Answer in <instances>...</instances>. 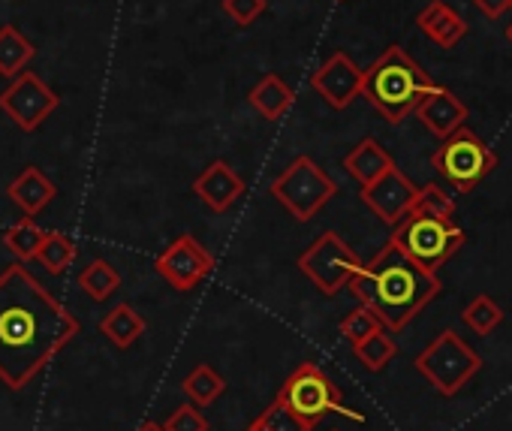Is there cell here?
<instances>
[{
  "label": "cell",
  "mask_w": 512,
  "mask_h": 431,
  "mask_svg": "<svg viewBox=\"0 0 512 431\" xmlns=\"http://www.w3.org/2000/svg\"><path fill=\"white\" fill-rule=\"evenodd\" d=\"M79 332V320L25 266L0 272V380L10 389H25Z\"/></svg>",
  "instance_id": "6da1fadb"
},
{
  "label": "cell",
  "mask_w": 512,
  "mask_h": 431,
  "mask_svg": "<svg viewBox=\"0 0 512 431\" xmlns=\"http://www.w3.org/2000/svg\"><path fill=\"white\" fill-rule=\"evenodd\" d=\"M347 287L365 308L380 317L386 332H401L425 305L440 296L437 272L416 266L392 242L374 260L362 263Z\"/></svg>",
  "instance_id": "7a4b0ae2"
},
{
  "label": "cell",
  "mask_w": 512,
  "mask_h": 431,
  "mask_svg": "<svg viewBox=\"0 0 512 431\" xmlns=\"http://www.w3.org/2000/svg\"><path fill=\"white\" fill-rule=\"evenodd\" d=\"M431 85V76L401 46H389L368 70H362V97L389 124H401L413 115Z\"/></svg>",
  "instance_id": "3957f363"
},
{
  "label": "cell",
  "mask_w": 512,
  "mask_h": 431,
  "mask_svg": "<svg viewBox=\"0 0 512 431\" xmlns=\"http://www.w3.org/2000/svg\"><path fill=\"white\" fill-rule=\"evenodd\" d=\"M389 242L395 248H401L416 266L437 272L443 263H449L461 251L467 236L455 224V218H434V214L407 211L404 218L395 224Z\"/></svg>",
  "instance_id": "277c9868"
},
{
  "label": "cell",
  "mask_w": 512,
  "mask_h": 431,
  "mask_svg": "<svg viewBox=\"0 0 512 431\" xmlns=\"http://www.w3.org/2000/svg\"><path fill=\"white\" fill-rule=\"evenodd\" d=\"M431 166L443 181H449L458 193H470L476 184H482L491 169H497V154L491 145H485L470 127H458L449 133L440 148L431 154Z\"/></svg>",
  "instance_id": "5b68a950"
},
{
  "label": "cell",
  "mask_w": 512,
  "mask_h": 431,
  "mask_svg": "<svg viewBox=\"0 0 512 431\" xmlns=\"http://www.w3.org/2000/svg\"><path fill=\"white\" fill-rule=\"evenodd\" d=\"M338 193V184L329 178V172L311 160L308 154L296 157L275 181H272V196L293 214L296 221H311L317 211L326 208V202Z\"/></svg>",
  "instance_id": "8992f818"
},
{
  "label": "cell",
  "mask_w": 512,
  "mask_h": 431,
  "mask_svg": "<svg viewBox=\"0 0 512 431\" xmlns=\"http://www.w3.org/2000/svg\"><path fill=\"white\" fill-rule=\"evenodd\" d=\"M416 371L440 392V395H455L467 380L482 368V356L467 347L452 329L437 335L419 356H416Z\"/></svg>",
  "instance_id": "52a82bcc"
},
{
  "label": "cell",
  "mask_w": 512,
  "mask_h": 431,
  "mask_svg": "<svg viewBox=\"0 0 512 431\" xmlns=\"http://www.w3.org/2000/svg\"><path fill=\"white\" fill-rule=\"evenodd\" d=\"M278 401H284L290 410L305 416L308 422H320L326 413H344L350 419H362V413H353L344 407V395L335 386V380L314 362L299 365L281 386Z\"/></svg>",
  "instance_id": "ba28073f"
},
{
  "label": "cell",
  "mask_w": 512,
  "mask_h": 431,
  "mask_svg": "<svg viewBox=\"0 0 512 431\" xmlns=\"http://www.w3.org/2000/svg\"><path fill=\"white\" fill-rule=\"evenodd\" d=\"M362 260L359 254L332 230H326L323 236H317V242H311V248L299 257V269L302 275L323 293V296H338L353 275L359 272Z\"/></svg>",
  "instance_id": "9c48e42d"
},
{
  "label": "cell",
  "mask_w": 512,
  "mask_h": 431,
  "mask_svg": "<svg viewBox=\"0 0 512 431\" xmlns=\"http://www.w3.org/2000/svg\"><path fill=\"white\" fill-rule=\"evenodd\" d=\"M61 106V97L37 76V73H19L16 82L0 94V109L10 115V121L25 130V133H34L43 127V121Z\"/></svg>",
  "instance_id": "30bf717a"
},
{
  "label": "cell",
  "mask_w": 512,
  "mask_h": 431,
  "mask_svg": "<svg viewBox=\"0 0 512 431\" xmlns=\"http://www.w3.org/2000/svg\"><path fill=\"white\" fill-rule=\"evenodd\" d=\"M154 269L172 290L190 293L211 275L214 257L202 248V242H196L190 233H184L154 260Z\"/></svg>",
  "instance_id": "8fae6325"
},
{
  "label": "cell",
  "mask_w": 512,
  "mask_h": 431,
  "mask_svg": "<svg viewBox=\"0 0 512 431\" xmlns=\"http://www.w3.org/2000/svg\"><path fill=\"white\" fill-rule=\"evenodd\" d=\"M416 190L419 187L398 166H392L377 181H371V184L362 187V202L377 214L383 224H392L395 227L404 218V214L413 208Z\"/></svg>",
  "instance_id": "7c38bea8"
},
{
  "label": "cell",
  "mask_w": 512,
  "mask_h": 431,
  "mask_svg": "<svg viewBox=\"0 0 512 431\" xmlns=\"http://www.w3.org/2000/svg\"><path fill=\"white\" fill-rule=\"evenodd\" d=\"M311 88L332 109H347L356 97H362V70L350 55L335 52L317 67V73L311 76Z\"/></svg>",
  "instance_id": "4fadbf2b"
},
{
  "label": "cell",
  "mask_w": 512,
  "mask_h": 431,
  "mask_svg": "<svg viewBox=\"0 0 512 431\" xmlns=\"http://www.w3.org/2000/svg\"><path fill=\"white\" fill-rule=\"evenodd\" d=\"M193 193L217 214L229 211L235 205V199L244 193V178L226 163V160H214L208 163L196 181H193Z\"/></svg>",
  "instance_id": "5bb4252c"
},
{
  "label": "cell",
  "mask_w": 512,
  "mask_h": 431,
  "mask_svg": "<svg viewBox=\"0 0 512 431\" xmlns=\"http://www.w3.org/2000/svg\"><path fill=\"white\" fill-rule=\"evenodd\" d=\"M437 139H446L449 133H455L464 121H467V106L443 85H431L428 94L419 100L416 112H413Z\"/></svg>",
  "instance_id": "9a60e30c"
},
{
  "label": "cell",
  "mask_w": 512,
  "mask_h": 431,
  "mask_svg": "<svg viewBox=\"0 0 512 431\" xmlns=\"http://www.w3.org/2000/svg\"><path fill=\"white\" fill-rule=\"evenodd\" d=\"M416 25L440 49H452L467 37V22L458 16V10L443 4V0H431V4L416 16Z\"/></svg>",
  "instance_id": "2e32d148"
},
{
  "label": "cell",
  "mask_w": 512,
  "mask_h": 431,
  "mask_svg": "<svg viewBox=\"0 0 512 431\" xmlns=\"http://www.w3.org/2000/svg\"><path fill=\"white\" fill-rule=\"evenodd\" d=\"M7 193L28 214V218H34V214H40L58 196V187L52 178H46V172L40 166H28L10 181Z\"/></svg>",
  "instance_id": "e0dca14e"
},
{
  "label": "cell",
  "mask_w": 512,
  "mask_h": 431,
  "mask_svg": "<svg viewBox=\"0 0 512 431\" xmlns=\"http://www.w3.org/2000/svg\"><path fill=\"white\" fill-rule=\"evenodd\" d=\"M395 166V160H392V154L377 142V139H362L347 157H344V169H347V175L350 178H356L359 181V187H365V184H371V181H377L383 172H389Z\"/></svg>",
  "instance_id": "ac0fdd59"
},
{
  "label": "cell",
  "mask_w": 512,
  "mask_h": 431,
  "mask_svg": "<svg viewBox=\"0 0 512 431\" xmlns=\"http://www.w3.org/2000/svg\"><path fill=\"white\" fill-rule=\"evenodd\" d=\"M247 100H250V106L260 112L263 118L275 121V118H281L293 106L296 94H293V88L278 73H269V76H263L260 82L253 85V91L247 94Z\"/></svg>",
  "instance_id": "d6986e66"
},
{
  "label": "cell",
  "mask_w": 512,
  "mask_h": 431,
  "mask_svg": "<svg viewBox=\"0 0 512 431\" xmlns=\"http://www.w3.org/2000/svg\"><path fill=\"white\" fill-rule=\"evenodd\" d=\"M100 332H103L115 347L127 350V347H133V344L145 335V320H142V314H139L133 305L121 302V305H115V308L100 320Z\"/></svg>",
  "instance_id": "ffe728a7"
},
{
  "label": "cell",
  "mask_w": 512,
  "mask_h": 431,
  "mask_svg": "<svg viewBox=\"0 0 512 431\" xmlns=\"http://www.w3.org/2000/svg\"><path fill=\"white\" fill-rule=\"evenodd\" d=\"M37 58L34 43L13 25L0 28V76H19Z\"/></svg>",
  "instance_id": "44dd1931"
},
{
  "label": "cell",
  "mask_w": 512,
  "mask_h": 431,
  "mask_svg": "<svg viewBox=\"0 0 512 431\" xmlns=\"http://www.w3.org/2000/svg\"><path fill=\"white\" fill-rule=\"evenodd\" d=\"M181 392L187 395L190 404L208 407V404H214V401L226 392V380H223L211 365L199 362V365L181 380Z\"/></svg>",
  "instance_id": "7402d4cb"
},
{
  "label": "cell",
  "mask_w": 512,
  "mask_h": 431,
  "mask_svg": "<svg viewBox=\"0 0 512 431\" xmlns=\"http://www.w3.org/2000/svg\"><path fill=\"white\" fill-rule=\"evenodd\" d=\"M43 239H46V230H43L34 218H28V214H25V218H22L19 224H13V227L4 233V245L13 251V257H16L19 263H34L37 254H40Z\"/></svg>",
  "instance_id": "603a6c76"
},
{
  "label": "cell",
  "mask_w": 512,
  "mask_h": 431,
  "mask_svg": "<svg viewBox=\"0 0 512 431\" xmlns=\"http://www.w3.org/2000/svg\"><path fill=\"white\" fill-rule=\"evenodd\" d=\"M79 257V245L67 236V233H46L43 245H40V266L49 272V275H64Z\"/></svg>",
  "instance_id": "cb8c5ba5"
},
{
  "label": "cell",
  "mask_w": 512,
  "mask_h": 431,
  "mask_svg": "<svg viewBox=\"0 0 512 431\" xmlns=\"http://www.w3.org/2000/svg\"><path fill=\"white\" fill-rule=\"evenodd\" d=\"M79 287L85 290V296L88 299H94V302H106L109 296H115V290L121 287V275L115 272V266L112 263H106V260H94V263H88L85 269H82V275H79Z\"/></svg>",
  "instance_id": "d4e9b609"
},
{
  "label": "cell",
  "mask_w": 512,
  "mask_h": 431,
  "mask_svg": "<svg viewBox=\"0 0 512 431\" xmlns=\"http://www.w3.org/2000/svg\"><path fill=\"white\" fill-rule=\"evenodd\" d=\"M353 353H356V359H359L368 371H383V368L395 359L398 344L392 341V335H389L386 329H380V332L362 338L359 344H353Z\"/></svg>",
  "instance_id": "484cf974"
},
{
  "label": "cell",
  "mask_w": 512,
  "mask_h": 431,
  "mask_svg": "<svg viewBox=\"0 0 512 431\" xmlns=\"http://www.w3.org/2000/svg\"><path fill=\"white\" fill-rule=\"evenodd\" d=\"M461 320H464V326L473 329L476 335H491V332L503 323V308H500L491 296H476V299L464 308Z\"/></svg>",
  "instance_id": "4316f807"
},
{
  "label": "cell",
  "mask_w": 512,
  "mask_h": 431,
  "mask_svg": "<svg viewBox=\"0 0 512 431\" xmlns=\"http://www.w3.org/2000/svg\"><path fill=\"white\" fill-rule=\"evenodd\" d=\"M256 425H260L263 431H311L314 422H308L305 416H299L296 410H290L284 401H272L260 416L253 419Z\"/></svg>",
  "instance_id": "83f0119b"
},
{
  "label": "cell",
  "mask_w": 512,
  "mask_h": 431,
  "mask_svg": "<svg viewBox=\"0 0 512 431\" xmlns=\"http://www.w3.org/2000/svg\"><path fill=\"white\" fill-rule=\"evenodd\" d=\"M410 211L434 214V218H452V214H455V199L440 184H425V187L416 190V199H413Z\"/></svg>",
  "instance_id": "f1b7e54d"
},
{
  "label": "cell",
  "mask_w": 512,
  "mask_h": 431,
  "mask_svg": "<svg viewBox=\"0 0 512 431\" xmlns=\"http://www.w3.org/2000/svg\"><path fill=\"white\" fill-rule=\"evenodd\" d=\"M380 329H383L380 317H377L371 308H365V305H359L356 311H350V314L341 320V335H344L350 344H359L362 338H368V335H374V332H380Z\"/></svg>",
  "instance_id": "f546056e"
},
{
  "label": "cell",
  "mask_w": 512,
  "mask_h": 431,
  "mask_svg": "<svg viewBox=\"0 0 512 431\" xmlns=\"http://www.w3.org/2000/svg\"><path fill=\"white\" fill-rule=\"evenodd\" d=\"M208 419L202 416V410L196 404H181L172 410V416L163 422V431H208Z\"/></svg>",
  "instance_id": "4dcf8cb0"
},
{
  "label": "cell",
  "mask_w": 512,
  "mask_h": 431,
  "mask_svg": "<svg viewBox=\"0 0 512 431\" xmlns=\"http://www.w3.org/2000/svg\"><path fill=\"white\" fill-rule=\"evenodd\" d=\"M223 13L235 25L247 28V25H253L256 19L266 13V0H223Z\"/></svg>",
  "instance_id": "1f68e13d"
},
{
  "label": "cell",
  "mask_w": 512,
  "mask_h": 431,
  "mask_svg": "<svg viewBox=\"0 0 512 431\" xmlns=\"http://www.w3.org/2000/svg\"><path fill=\"white\" fill-rule=\"evenodd\" d=\"M476 10L488 19H500L512 10V0H473Z\"/></svg>",
  "instance_id": "d6a6232c"
},
{
  "label": "cell",
  "mask_w": 512,
  "mask_h": 431,
  "mask_svg": "<svg viewBox=\"0 0 512 431\" xmlns=\"http://www.w3.org/2000/svg\"><path fill=\"white\" fill-rule=\"evenodd\" d=\"M139 431H163V425H157V422H145Z\"/></svg>",
  "instance_id": "836d02e7"
},
{
  "label": "cell",
  "mask_w": 512,
  "mask_h": 431,
  "mask_svg": "<svg viewBox=\"0 0 512 431\" xmlns=\"http://www.w3.org/2000/svg\"><path fill=\"white\" fill-rule=\"evenodd\" d=\"M244 431H263V428H260V425H256V422H250V425H247Z\"/></svg>",
  "instance_id": "e575fe53"
},
{
  "label": "cell",
  "mask_w": 512,
  "mask_h": 431,
  "mask_svg": "<svg viewBox=\"0 0 512 431\" xmlns=\"http://www.w3.org/2000/svg\"><path fill=\"white\" fill-rule=\"evenodd\" d=\"M506 40H509V43H512V22H509V25H506Z\"/></svg>",
  "instance_id": "d590c367"
}]
</instances>
